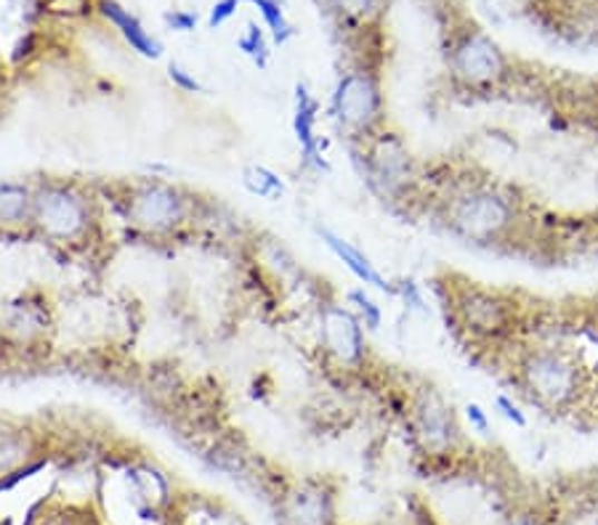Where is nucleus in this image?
Returning <instances> with one entry per match:
<instances>
[{
	"instance_id": "obj_3",
	"label": "nucleus",
	"mask_w": 598,
	"mask_h": 525,
	"mask_svg": "<svg viewBox=\"0 0 598 525\" xmlns=\"http://www.w3.org/2000/svg\"><path fill=\"white\" fill-rule=\"evenodd\" d=\"M32 220L38 231L48 239L75 241L86 237L91 229V202L75 186L46 184L36 191L32 202Z\"/></svg>"
},
{
	"instance_id": "obj_20",
	"label": "nucleus",
	"mask_w": 598,
	"mask_h": 525,
	"mask_svg": "<svg viewBox=\"0 0 598 525\" xmlns=\"http://www.w3.org/2000/svg\"><path fill=\"white\" fill-rule=\"evenodd\" d=\"M237 46L243 48L247 57L256 59L261 67L266 65V43H264V34H261L256 24H247V32L237 40Z\"/></svg>"
},
{
	"instance_id": "obj_13",
	"label": "nucleus",
	"mask_w": 598,
	"mask_h": 525,
	"mask_svg": "<svg viewBox=\"0 0 598 525\" xmlns=\"http://www.w3.org/2000/svg\"><path fill=\"white\" fill-rule=\"evenodd\" d=\"M320 239L325 241L327 250L333 252L335 258H339L343 262V266H346L349 271H352L356 276V279L362 281L364 287H375L378 293L394 295V285H391L386 276L378 271L375 262L370 260L367 255H364L360 250V247H354L352 241H346V239L339 237V234L330 231V229H320Z\"/></svg>"
},
{
	"instance_id": "obj_28",
	"label": "nucleus",
	"mask_w": 598,
	"mask_h": 525,
	"mask_svg": "<svg viewBox=\"0 0 598 525\" xmlns=\"http://www.w3.org/2000/svg\"><path fill=\"white\" fill-rule=\"evenodd\" d=\"M506 525H540V521H535V517H529V515H521V517H513V521H508Z\"/></svg>"
},
{
	"instance_id": "obj_29",
	"label": "nucleus",
	"mask_w": 598,
	"mask_h": 525,
	"mask_svg": "<svg viewBox=\"0 0 598 525\" xmlns=\"http://www.w3.org/2000/svg\"><path fill=\"white\" fill-rule=\"evenodd\" d=\"M588 319H590V321H594V324H596V327H598V297H596V300H594V306H590V314H588Z\"/></svg>"
},
{
	"instance_id": "obj_10",
	"label": "nucleus",
	"mask_w": 598,
	"mask_h": 525,
	"mask_svg": "<svg viewBox=\"0 0 598 525\" xmlns=\"http://www.w3.org/2000/svg\"><path fill=\"white\" fill-rule=\"evenodd\" d=\"M412 427H415V438L429 454H442L455 452L460 444V425L452 406H447L442 398L437 396H423L412 409Z\"/></svg>"
},
{
	"instance_id": "obj_9",
	"label": "nucleus",
	"mask_w": 598,
	"mask_h": 525,
	"mask_svg": "<svg viewBox=\"0 0 598 525\" xmlns=\"http://www.w3.org/2000/svg\"><path fill=\"white\" fill-rule=\"evenodd\" d=\"M367 178L378 191L394 197L412 181V157L394 133H381L367 151Z\"/></svg>"
},
{
	"instance_id": "obj_6",
	"label": "nucleus",
	"mask_w": 598,
	"mask_h": 525,
	"mask_svg": "<svg viewBox=\"0 0 598 525\" xmlns=\"http://www.w3.org/2000/svg\"><path fill=\"white\" fill-rule=\"evenodd\" d=\"M187 218V197L176 186L149 181L128 197V220L147 234H168Z\"/></svg>"
},
{
	"instance_id": "obj_7",
	"label": "nucleus",
	"mask_w": 598,
	"mask_h": 525,
	"mask_svg": "<svg viewBox=\"0 0 598 525\" xmlns=\"http://www.w3.org/2000/svg\"><path fill=\"white\" fill-rule=\"evenodd\" d=\"M450 69L458 82L465 88H492L506 78V57L487 34L477 30L465 32L463 38L452 46L450 51Z\"/></svg>"
},
{
	"instance_id": "obj_8",
	"label": "nucleus",
	"mask_w": 598,
	"mask_h": 525,
	"mask_svg": "<svg viewBox=\"0 0 598 525\" xmlns=\"http://www.w3.org/2000/svg\"><path fill=\"white\" fill-rule=\"evenodd\" d=\"M320 337L325 354L339 366L360 369L367 361V340L364 324L352 308L325 306L320 314Z\"/></svg>"
},
{
	"instance_id": "obj_17",
	"label": "nucleus",
	"mask_w": 598,
	"mask_h": 525,
	"mask_svg": "<svg viewBox=\"0 0 598 525\" xmlns=\"http://www.w3.org/2000/svg\"><path fill=\"white\" fill-rule=\"evenodd\" d=\"M134 481H136V492L141 494L144 502L153 504V507L168 499V481H165L157 469L153 467L134 469Z\"/></svg>"
},
{
	"instance_id": "obj_27",
	"label": "nucleus",
	"mask_w": 598,
	"mask_h": 525,
	"mask_svg": "<svg viewBox=\"0 0 598 525\" xmlns=\"http://www.w3.org/2000/svg\"><path fill=\"white\" fill-rule=\"evenodd\" d=\"M168 22H170V27H174V30H178V32H189V30H195V22H197V19L192 17V13L174 11V13H168Z\"/></svg>"
},
{
	"instance_id": "obj_5",
	"label": "nucleus",
	"mask_w": 598,
	"mask_h": 525,
	"mask_svg": "<svg viewBox=\"0 0 598 525\" xmlns=\"http://www.w3.org/2000/svg\"><path fill=\"white\" fill-rule=\"evenodd\" d=\"M452 308L460 327L469 331L477 340H500V337L511 335L513 324L519 319V308L511 297L494 289L465 285L455 289L452 297Z\"/></svg>"
},
{
	"instance_id": "obj_22",
	"label": "nucleus",
	"mask_w": 598,
	"mask_h": 525,
	"mask_svg": "<svg viewBox=\"0 0 598 525\" xmlns=\"http://www.w3.org/2000/svg\"><path fill=\"white\" fill-rule=\"evenodd\" d=\"M394 295L402 297V303L412 310H423L425 300H423V293H421V285H418L415 279H402L394 285Z\"/></svg>"
},
{
	"instance_id": "obj_18",
	"label": "nucleus",
	"mask_w": 598,
	"mask_h": 525,
	"mask_svg": "<svg viewBox=\"0 0 598 525\" xmlns=\"http://www.w3.org/2000/svg\"><path fill=\"white\" fill-rule=\"evenodd\" d=\"M346 300H349V306H352L354 314L360 316V321L364 324V329H370V331L381 329V324H383V310H381V306H378V303L373 300V297H370L367 293H364V287H362V289H352V293L346 295Z\"/></svg>"
},
{
	"instance_id": "obj_14",
	"label": "nucleus",
	"mask_w": 598,
	"mask_h": 525,
	"mask_svg": "<svg viewBox=\"0 0 598 525\" xmlns=\"http://www.w3.org/2000/svg\"><path fill=\"white\" fill-rule=\"evenodd\" d=\"M101 13H105V19H109V22L118 27L122 38H126V43L134 48V51H139L141 57H147V59L160 57L163 46L157 43L153 34L144 30L139 19L122 9L120 3H115V0H105V3H101Z\"/></svg>"
},
{
	"instance_id": "obj_15",
	"label": "nucleus",
	"mask_w": 598,
	"mask_h": 525,
	"mask_svg": "<svg viewBox=\"0 0 598 525\" xmlns=\"http://www.w3.org/2000/svg\"><path fill=\"white\" fill-rule=\"evenodd\" d=\"M32 202L36 191L27 189L24 184H0V224L19 226L32 220Z\"/></svg>"
},
{
	"instance_id": "obj_25",
	"label": "nucleus",
	"mask_w": 598,
	"mask_h": 525,
	"mask_svg": "<svg viewBox=\"0 0 598 525\" xmlns=\"http://www.w3.org/2000/svg\"><path fill=\"white\" fill-rule=\"evenodd\" d=\"M335 6L346 13V17H367V13H373L375 9V0H335Z\"/></svg>"
},
{
	"instance_id": "obj_24",
	"label": "nucleus",
	"mask_w": 598,
	"mask_h": 525,
	"mask_svg": "<svg viewBox=\"0 0 598 525\" xmlns=\"http://www.w3.org/2000/svg\"><path fill=\"white\" fill-rule=\"evenodd\" d=\"M168 78L178 88V91H184V93H199V91H203V86H199L195 75H189L187 69L178 67V65L168 67Z\"/></svg>"
},
{
	"instance_id": "obj_23",
	"label": "nucleus",
	"mask_w": 598,
	"mask_h": 525,
	"mask_svg": "<svg viewBox=\"0 0 598 525\" xmlns=\"http://www.w3.org/2000/svg\"><path fill=\"white\" fill-rule=\"evenodd\" d=\"M463 417H465V423L471 425V430H473V433L487 435V433L492 430V419H490V414H487L484 406L477 404V400H471V404H465Z\"/></svg>"
},
{
	"instance_id": "obj_11",
	"label": "nucleus",
	"mask_w": 598,
	"mask_h": 525,
	"mask_svg": "<svg viewBox=\"0 0 598 525\" xmlns=\"http://www.w3.org/2000/svg\"><path fill=\"white\" fill-rule=\"evenodd\" d=\"M317 117H320V101L314 99L306 86L295 88L293 130L301 143V168L312 172H330V162L325 151H322V138L317 136Z\"/></svg>"
},
{
	"instance_id": "obj_19",
	"label": "nucleus",
	"mask_w": 598,
	"mask_h": 525,
	"mask_svg": "<svg viewBox=\"0 0 598 525\" xmlns=\"http://www.w3.org/2000/svg\"><path fill=\"white\" fill-rule=\"evenodd\" d=\"M253 6H258V11L264 13V19H266V24L272 27V32H274V38L280 40H287L291 38V24L285 22V13H282L280 9V0H251Z\"/></svg>"
},
{
	"instance_id": "obj_2",
	"label": "nucleus",
	"mask_w": 598,
	"mask_h": 525,
	"mask_svg": "<svg viewBox=\"0 0 598 525\" xmlns=\"http://www.w3.org/2000/svg\"><path fill=\"white\" fill-rule=\"evenodd\" d=\"M517 197L503 186L471 184L447 202L444 224L458 239L477 247L500 245L519 226Z\"/></svg>"
},
{
	"instance_id": "obj_16",
	"label": "nucleus",
	"mask_w": 598,
	"mask_h": 525,
	"mask_svg": "<svg viewBox=\"0 0 598 525\" xmlns=\"http://www.w3.org/2000/svg\"><path fill=\"white\" fill-rule=\"evenodd\" d=\"M243 184L251 195L264 197V199H280L282 195H285V184H282V178L269 168H264V165H251V168H245Z\"/></svg>"
},
{
	"instance_id": "obj_21",
	"label": "nucleus",
	"mask_w": 598,
	"mask_h": 525,
	"mask_svg": "<svg viewBox=\"0 0 598 525\" xmlns=\"http://www.w3.org/2000/svg\"><path fill=\"white\" fill-rule=\"evenodd\" d=\"M494 412H500L503 417L511 423L513 427H519V430H525V427L529 425L527 414L521 412V406L513 400L511 396H506V393H500V396H494Z\"/></svg>"
},
{
	"instance_id": "obj_4",
	"label": "nucleus",
	"mask_w": 598,
	"mask_h": 525,
	"mask_svg": "<svg viewBox=\"0 0 598 525\" xmlns=\"http://www.w3.org/2000/svg\"><path fill=\"white\" fill-rule=\"evenodd\" d=\"M333 117L356 138L373 136L383 122L381 82L370 69H352L341 75L333 91Z\"/></svg>"
},
{
	"instance_id": "obj_12",
	"label": "nucleus",
	"mask_w": 598,
	"mask_h": 525,
	"mask_svg": "<svg viewBox=\"0 0 598 525\" xmlns=\"http://www.w3.org/2000/svg\"><path fill=\"white\" fill-rule=\"evenodd\" d=\"M282 515L287 525H335V496L325 483L308 481L285 496Z\"/></svg>"
},
{
	"instance_id": "obj_1",
	"label": "nucleus",
	"mask_w": 598,
	"mask_h": 525,
	"mask_svg": "<svg viewBox=\"0 0 598 525\" xmlns=\"http://www.w3.org/2000/svg\"><path fill=\"white\" fill-rule=\"evenodd\" d=\"M513 375L521 393L548 412H575L590 396V372L569 345H527Z\"/></svg>"
},
{
	"instance_id": "obj_30",
	"label": "nucleus",
	"mask_w": 598,
	"mask_h": 525,
	"mask_svg": "<svg viewBox=\"0 0 598 525\" xmlns=\"http://www.w3.org/2000/svg\"><path fill=\"white\" fill-rule=\"evenodd\" d=\"M239 525H243V523H239Z\"/></svg>"
},
{
	"instance_id": "obj_26",
	"label": "nucleus",
	"mask_w": 598,
	"mask_h": 525,
	"mask_svg": "<svg viewBox=\"0 0 598 525\" xmlns=\"http://www.w3.org/2000/svg\"><path fill=\"white\" fill-rule=\"evenodd\" d=\"M237 3H239V0H218V3L213 6V11H210V27H222L226 19H229L232 13H235Z\"/></svg>"
}]
</instances>
